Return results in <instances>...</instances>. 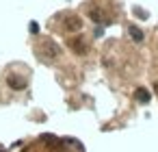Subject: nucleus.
<instances>
[{"mask_svg":"<svg viewBox=\"0 0 158 152\" xmlns=\"http://www.w3.org/2000/svg\"><path fill=\"white\" fill-rule=\"evenodd\" d=\"M128 33H130V37L136 41V44H141L143 39H145V35H143V31L139 28V26H134V24H128Z\"/></svg>","mask_w":158,"mask_h":152,"instance_id":"3","label":"nucleus"},{"mask_svg":"<svg viewBox=\"0 0 158 152\" xmlns=\"http://www.w3.org/2000/svg\"><path fill=\"white\" fill-rule=\"evenodd\" d=\"M7 83H9L11 89H24V87H26V80H24V78H18V76H9Z\"/></svg>","mask_w":158,"mask_h":152,"instance_id":"4","label":"nucleus"},{"mask_svg":"<svg viewBox=\"0 0 158 152\" xmlns=\"http://www.w3.org/2000/svg\"><path fill=\"white\" fill-rule=\"evenodd\" d=\"M102 35H104V28L98 26V28H95V37H102Z\"/></svg>","mask_w":158,"mask_h":152,"instance_id":"11","label":"nucleus"},{"mask_svg":"<svg viewBox=\"0 0 158 152\" xmlns=\"http://www.w3.org/2000/svg\"><path fill=\"white\" fill-rule=\"evenodd\" d=\"M132 13H134L139 20H147V18H149V13H147L143 7H132Z\"/></svg>","mask_w":158,"mask_h":152,"instance_id":"7","label":"nucleus"},{"mask_svg":"<svg viewBox=\"0 0 158 152\" xmlns=\"http://www.w3.org/2000/svg\"><path fill=\"white\" fill-rule=\"evenodd\" d=\"M28 28H31V33H33V35H37V33H39V24H37V22H31V24H28Z\"/></svg>","mask_w":158,"mask_h":152,"instance_id":"9","label":"nucleus"},{"mask_svg":"<svg viewBox=\"0 0 158 152\" xmlns=\"http://www.w3.org/2000/svg\"><path fill=\"white\" fill-rule=\"evenodd\" d=\"M0 152H5V150H2V148H0Z\"/></svg>","mask_w":158,"mask_h":152,"instance_id":"12","label":"nucleus"},{"mask_svg":"<svg viewBox=\"0 0 158 152\" xmlns=\"http://www.w3.org/2000/svg\"><path fill=\"white\" fill-rule=\"evenodd\" d=\"M39 59L44 61H54L59 57V46L52 41V39H44V46H39Z\"/></svg>","mask_w":158,"mask_h":152,"instance_id":"1","label":"nucleus"},{"mask_svg":"<svg viewBox=\"0 0 158 152\" xmlns=\"http://www.w3.org/2000/svg\"><path fill=\"white\" fill-rule=\"evenodd\" d=\"M65 26H67V31H78V28H80V20H78L76 15H69Z\"/></svg>","mask_w":158,"mask_h":152,"instance_id":"5","label":"nucleus"},{"mask_svg":"<svg viewBox=\"0 0 158 152\" xmlns=\"http://www.w3.org/2000/svg\"><path fill=\"white\" fill-rule=\"evenodd\" d=\"M134 100L141 102V104H147V102L152 100V93H149L145 87H139V89H134Z\"/></svg>","mask_w":158,"mask_h":152,"instance_id":"2","label":"nucleus"},{"mask_svg":"<svg viewBox=\"0 0 158 152\" xmlns=\"http://www.w3.org/2000/svg\"><path fill=\"white\" fill-rule=\"evenodd\" d=\"M72 48H76L74 52H80V54H85V52H87V46H85V41H82L80 37H78V41H76V39L72 41Z\"/></svg>","mask_w":158,"mask_h":152,"instance_id":"6","label":"nucleus"},{"mask_svg":"<svg viewBox=\"0 0 158 152\" xmlns=\"http://www.w3.org/2000/svg\"><path fill=\"white\" fill-rule=\"evenodd\" d=\"M89 15H91V20H93V22H104V24H106V20L102 18V11H100V9H91V11H89Z\"/></svg>","mask_w":158,"mask_h":152,"instance_id":"8","label":"nucleus"},{"mask_svg":"<svg viewBox=\"0 0 158 152\" xmlns=\"http://www.w3.org/2000/svg\"><path fill=\"white\" fill-rule=\"evenodd\" d=\"M44 141L46 143H59V139H54V135H44Z\"/></svg>","mask_w":158,"mask_h":152,"instance_id":"10","label":"nucleus"}]
</instances>
